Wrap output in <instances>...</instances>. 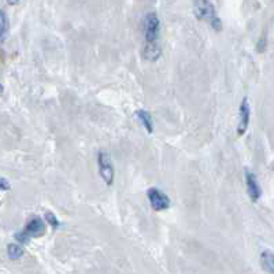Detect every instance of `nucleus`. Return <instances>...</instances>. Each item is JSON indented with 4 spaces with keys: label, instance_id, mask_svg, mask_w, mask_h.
<instances>
[{
    "label": "nucleus",
    "instance_id": "14",
    "mask_svg": "<svg viewBox=\"0 0 274 274\" xmlns=\"http://www.w3.org/2000/svg\"><path fill=\"white\" fill-rule=\"evenodd\" d=\"M10 182L6 178H0V191H9Z\"/></svg>",
    "mask_w": 274,
    "mask_h": 274
},
{
    "label": "nucleus",
    "instance_id": "13",
    "mask_svg": "<svg viewBox=\"0 0 274 274\" xmlns=\"http://www.w3.org/2000/svg\"><path fill=\"white\" fill-rule=\"evenodd\" d=\"M43 219H45V223H50V225H51L52 229H58V227L61 226V222H59V219L57 218V215L54 213H51V211H47Z\"/></svg>",
    "mask_w": 274,
    "mask_h": 274
},
{
    "label": "nucleus",
    "instance_id": "12",
    "mask_svg": "<svg viewBox=\"0 0 274 274\" xmlns=\"http://www.w3.org/2000/svg\"><path fill=\"white\" fill-rule=\"evenodd\" d=\"M9 17L6 14L5 10H0V43H3L9 33Z\"/></svg>",
    "mask_w": 274,
    "mask_h": 274
},
{
    "label": "nucleus",
    "instance_id": "6",
    "mask_svg": "<svg viewBox=\"0 0 274 274\" xmlns=\"http://www.w3.org/2000/svg\"><path fill=\"white\" fill-rule=\"evenodd\" d=\"M251 119V106L248 98H243L239 107V123H237V134L243 136L248 129Z\"/></svg>",
    "mask_w": 274,
    "mask_h": 274
},
{
    "label": "nucleus",
    "instance_id": "8",
    "mask_svg": "<svg viewBox=\"0 0 274 274\" xmlns=\"http://www.w3.org/2000/svg\"><path fill=\"white\" fill-rule=\"evenodd\" d=\"M137 118L140 119V122L144 126V129L147 130V133H150L151 134L152 130H154V121H152V115L147 110L144 109H139L136 111Z\"/></svg>",
    "mask_w": 274,
    "mask_h": 274
},
{
    "label": "nucleus",
    "instance_id": "3",
    "mask_svg": "<svg viewBox=\"0 0 274 274\" xmlns=\"http://www.w3.org/2000/svg\"><path fill=\"white\" fill-rule=\"evenodd\" d=\"M194 14L198 19H207L214 30H222V21L217 15L215 7L211 2H203L199 0L194 3Z\"/></svg>",
    "mask_w": 274,
    "mask_h": 274
},
{
    "label": "nucleus",
    "instance_id": "9",
    "mask_svg": "<svg viewBox=\"0 0 274 274\" xmlns=\"http://www.w3.org/2000/svg\"><path fill=\"white\" fill-rule=\"evenodd\" d=\"M162 47L161 44H144V50H143V57L148 59V61H156L161 57Z\"/></svg>",
    "mask_w": 274,
    "mask_h": 274
},
{
    "label": "nucleus",
    "instance_id": "7",
    "mask_svg": "<svg viewBox=\"0 0 274 274\" xmlns=\"http://www.w3.org/2000/svg\"><path fill=\"white\" fill-rule=\"evenodd\" d=\"M244 178H246L247 192H248L251 202L256 203L260 199V196H262V188H260L259 181L256 178V175L251 170H248V169L244 170Z\"/></svg>",
    "mask_w": 274,
    "mask_h": 274
},
{
    "label": "nucleus",
    "instance_id": "5",
    "mask_svg": "<svg viewBox=\"0 0 274 274\" xmlns=\"http://www.w3.org/2000/svg\"><path fill=\"white\" fill-rule=\"evenodd\" d=\"M147 198H148L151 207L155 211H163V210H167V208L170 207V198L163 191L156 188V187H151L147 191Z\"/></svg>",
    "mask_w": 274,
    "mask_h": 274
},
{
    "label": "nucleus",
    "instance_id": "2",
    "mask_svg": "<svg viewBox=\"0 0 274 274\" xmlns=\"http://www.w3.org/2000/svg\"><path fill=\"white\" fill-rule=\"evenodd\" d=\"M143 34L146 44H161V19L155 11H150L143 18Z\"/></svg>",
    "mask_w": 274,
    "mask_h": 274
},
{
    "label": "nucleus",
    "instance_id": "11",
    "mask_svg": "<svg viewBox=\"0 0 274 274\" xmlns=\"http://www.w3.org/2000/svg\"><path fill=\"white\" fill-rule=\"evenodd\" d=\"M25 251L22 247L17 244V243H10L7 246V255L11 260H18L24 256Z\"/></svg>",
    "mask_w": 274,
    "mask_h": 274
},
{
    "label": "nucleus",
    "instance_id": "10",
    "mask_svg": "<svg viewBox=\"0 0 274 274\" xmlns=\"http://www.w3.org/2000/svg\"><path fill=\"white\" fill-rule=\"evenodd\" d=\"M260 263H262V267H263L265 271H267L269 274H273L274 258L271 250L262 251V254H260Z\"/></svg>",
    "mask_w": 274,
    "mask_h": 274
},
{
    "label": "nucleus",
    "instance_id": "4",
    "mask_svg": "<svg viewBox=\"0 0 274 274\" xmlns=\"http://www.w3.org/2000/svg\"><path fill=\"white\" fill-rule=\"evenodd\" d=\"M96 162H98V170L102 180L106 182V185H113L115 171H114L113 161L109 158V154L106 151H99L96 155Z\"/></svg>",
    "mask_w": 274,
    "mask_h": 274
},
{
    "label": "nucleus",
    "instance_id": "15",
    "mask_svg": "<svg viewBox=\"0 0 274 274\" xmlns=\"http://www.w3.org/2000/svg\"><path fill=\"white\" fill-rule=\"evenodd\" d=\"M2 92H3V85L0 84V94H2Z\"/></svg>",
    "mask_w": 274,
    "mask_h": 274
},
{
    "label": "nucleus",
    "instance_id": "1",
    "mask_svg": "<svg viewBox=\"0 0 274 274\" xmlns=\"http://www.w3.org/2000/svg\"><path fill=\"white\" fill-rule=\"evenodd\" d=\"M47 232V223L43 218L34 215L28 221V223L25 225V227L19 229L14 235L15 240L21 243V244H28L30 239L33 237H41L45 235Z\"/></svg>",
    "mask_w": 274,
    "mask_h": 274
}]
</instances>
